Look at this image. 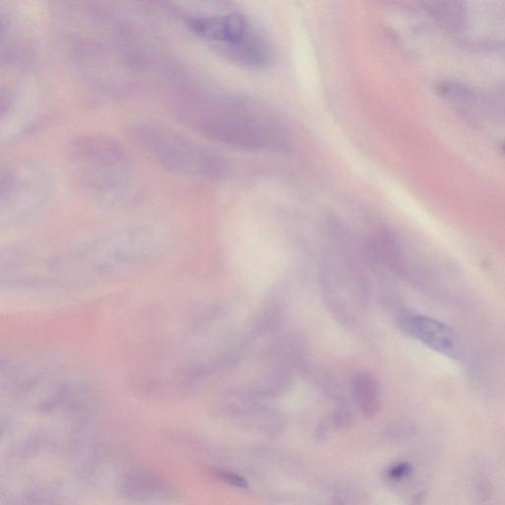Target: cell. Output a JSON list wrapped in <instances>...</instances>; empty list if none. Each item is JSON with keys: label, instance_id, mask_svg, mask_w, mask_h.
Here are the masks:
<instances>
[{"label": "cell", "instance_id": "obj_1", "mask_svg": "<svg viewBox=\"0 0 505 505\" xmlns=\"http://www.w3.org/2000/svg\"><path fill=\"white\" fill-rule=\"evenodd\" d=\"M173 236L156 224L130 223L94 234L64 249L2 255V287L8 290L59 291L139 270L164 259Z\"/></svg>", "mask_w": 505, "mask_h": 505}, {"label": "cell", "instance_id": "obj_2", "mask_svg": "<svg viewBox=\"0 0 505 505\" xmlns=\"http://www.w3.org/2000/svg\"><path fill=\"white\" fill-rule=\"evenodd\" d=\"M66 16L64 37L72 60L97 88L127 93L144 88L158 71L147 33L115 9L85 5Z\"/></svg>", "mask_w": 505, "mask_h": 505}, {"label": "cell", "instance_id": "obj_3", "mask_svg": "<svg viewBox=\"0 0 505 505\" xmlns=\"http://www.w3.org/2000/svg\"><path fill=\"white\" fill-rule=\"evenodd\" d=\"M65 157L72 184L89 202L111 209L136 201L135 165L118 140L95 133L78 136L69 142Z\"/></svg>", "mask_w": 505, "mask_h": 505}, {"label": "cell", "instance_id": "obj_4", "mask_svg": "<svg viewBox=\"0 0 505 505\" xmlns=\"http://www.w3.org/2000/svg\"><path fill=\"white\" fill-rule=\"evenodd\" d=\"M176 117L208 139L230 147L260 149L272 144L273 128L244 102L218 97L198 85L180 81L171 94Z\"/></svg>", "mask_w": 505, "mask_h": 505}, {"label": "cell", "instance_id": "obj_5", "mask_svg": "<svg viewBox=\"0 0 505 505\" xmlns=\"http://www.w3.org/2000/svg\"><path fill=\"white\" fill-rule=\"evenodd\" d=\"M130 132L139 147L171 173L197 179H216L223 174V164L215 156L164 123L138 121Z\"/></svg>", "mask_w": 505, "mask_h": 505}, {"label": "cell", "instance_id": "obj_6", "mask_svg": "<svg viewBox=\"0 0 505 505\" xmlns=\"http://www.w3.org/2000/svg\"><path fill=\"white\" fill-rule=\"evenodd\" d=\"M54 198L52 175L39 162L15 161L0 176V223L21 228L40 222Z\"/></svg>", "mask_w": 505, "mask_h": 505}, {"label": "cell", "instance_id": "obj_7", "mask_svg": "<svg viewBox=\"0 0 505 505\" xmlns=\"http://www.w3.org/2000/svg\"><path fill=\"white\" fill-rule=\"evenodd\" d=\"M399 325L407 335L437 354L452 359L460 358L459 338L446 324L431 317L403 314L399 318Z\"/></svg>", "mask_w": 505, "mask_h": 505}, {"label": "cell", "instance_id": "obj_8", "mask_svg": "<svg viewBox=\"0 0 505 505\" xmlns=\"http://www.w3.org/2000/svg\"><path fill=\"white\" fill-rule=\"evenodd\" d=\"M119 489L123 498L136 503H159L173 498V489L166 481L149 471L126 473L120 480Z\"/></svg>", "mask_w": 505, "mask_h": 505}, {"label": "cell", "instance_id": "obj_9", "mask_svg": "<svg viewBox=\"0 0 505 505\" xmlns=\"http://www.w3.org/2000/svg\"><path fill=\"white\" fill-rule=\"evenodd\" d=\"M224 52L234 62L246 65L248 68H263L271 60L269 46L252 32L243 41L228 47Z\"/></svg>", "mask_w": 505, "mask_h": 505}, {"label": "cell", "instance_id": "obj_10", "mask_svg": "<svg viewBox=\"0 0 505 505\" xmlns=\"http://www.w3.org/2000/svg\"><path fill=\"white\" fill-rule=\"evenodd\" d=\"M351 392L361 412L375 416L381 408L380 385L375 376L362 371L351 379Z\"/></svg>", "mask_w": 505, "mask_h": 505}, {"label": "cell", "instance_id": "obj_11", "mask_svg": "<svg viewBox=\"0 0 505 505\" xmlns=\"http://www.w3.org/2000/svg\"><path fill=\"white\" fill-rule=\"evenodd\" d=\"M12 505H70L62 495L51 490H34L19 495Z\"/></svg>", "mask_w": 505, "mask_h": 505}, {"label": "cell", "instance_id": "obj_12", "mask_svg": "<svg viewBox=\"0 0 505 505\" xmlns=\"http://www.w3.org/2000/svg\"><path fill=\"white\" fill-rule=\"evenodd\" d=\"M415 432L414 426L408 422H397L390 425L387 435L393 438H406Z\"/></svg>", "mask_w": 505, "mask_h": 505}, {"label": "cell", "instance_id": "obj_13", "mask_svg": "<svg viewBox=\"0 0 505 505\" xmlns=\"http://www.w3.org/2000/svg\"><path fill=\"white\" fill-rule=\"evenodd\" d=\"M216 475L219 479L234 485V487L241 489L248 487L246 480L237 474L227 471H218L216 472Z\"/></svg>", "mask_w": 505, "mask_h": 505}]
</instances>
